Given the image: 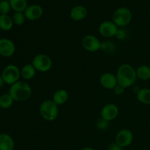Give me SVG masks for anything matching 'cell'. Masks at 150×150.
<instances>
[{"instance_id": "obj_15", "label": "cell", "mask_w": 150, "mask_h": 150, "mask_svg": "<svg viewBox=\"0 0 150 150\" xmlns=\"http://www.w3.org/2000/svg\"><path fill=\"white\" fill-rule=\"evenodd\" d=\"M15 147L14 140L7 133L0 134V150H13Z\"/></svg>"}, {"instance_id": "obj_4", "label": "cell", "mask_w": 150, "mask_h": 150, "mask_svg": "<svg viewBox=\"0 0 150 150\" xmlns=\"http://www.w3.org/2000/svg\"><path fill=\"white\" fill-rule=\"evenodd\" d=\"M132 20L131 11L127 7H120L114 12L112 21L119 28H124L130 23Z\"/></svg>"}, {"instance_id": "obj_18", "label": "cell", "mask_w": 150, "mask_h": 150, "mask_svg": "<svg viewBox=\"0 0 150 150\" xmlns=\"http://www.w3.org/2000/svg\"><path fill=\"white\" fill-rule=\"evenodd\" d=\"M138 101L144 105H150V89L143 88L136 92Z\"/></svg>"}, {"instance_id": "obj_11", "label": "cell", "mask_w": 150, "mask_h": 150, "mask_svg": "<svg viewBox=\"0 0 150 150\" xmlns=\"http://www.w3.org/2000/svg\"><path fill=\"white\" fill-rule=\"evenodd\" d=\"M99 82L104 89L108 90H114V88L118 85L117 76L111 73H103L100 76Z\"/></svg>"}, {"instance_id": "obj_10", "label": "cell", "mask_w": 150, "mask_h": 150, "mask_svg": "<svg viewBox=\"0 0 150 150\" xmlns=\"http://www.w3.org/2000/svg\"><path fill=\"white\" fill-rule=\"evenodd\" d=\"M119 114V108L114 103H108L104 105L100 111V117L103 120L111 122L115 120Z\"/></svg>"}, {"instance_id": "obj_20", "label": "cell", "mask_w": 150, "mask_h": 150, "mask_svg": "<svg viewBox=\"0 0 150 150\" xmlns=\"http://www.w3.org/2000/svg\"><path fill=\"white\" fill-rule=\"evenodd\" d=\"M13 19L8 15H0V29L4 32L10 31L13 28Z\"/></svg>"}, {"instance_id": "obj_29", "label": "cell", "mask_w": 150, "mask_h": 150, "mask_svg": "<svg viewBox=\"0 0 150 150\" xmlns=\"http://www.w3.org/2000/svg\"><path fill=\"white\" fill-rule=\"evenodd\" d=\"M125 89L123 87H122L121 86H120V85H117V86H116L115 88L114 89V92H115L116 95H122V94H123V92H124Z\"/></svg>"}, {"instance_id": "obj_9", "label": "cell", "mask_w": 150, "mask_h": 150, "mask_svg": "<svg viewBox=\"0 0 150 150\" xmlns=\"http://www.w3.org/2000/svg\"><path fill=\"white\" fill-rule=\"evenodd\" d=\"M133 141V134L128 129H122L115 136V142L121 147L130 146Z\"/></svg>"}, {"instance_id": "obj_3", "label": "cell", "mask_w": 150, "mask_h": 150, "mask_svg": "<svg viewBox=\"0 0 150 150\" xmlns=\"http://www.w3.org/2000/svg\"><path fill=\"white\" fill-rule=\"evenodd\" d=\"M39 112L41 117L45 121H54L59 115V105L52 100H45L40 105Z\"/></svg>"}, {"instance_id": "obj_12", "label": "cell", "mask_w": 150, "mask_h": 150, "mask_svg": "<svg viewBox=\"0 0 150 150\" xmlns=\"http://www.w3.org/2000/svg\"><path fill=\"white\" fill-rule=\"evenodd\" d=\"M16 52V45L8 38L0 39V55L4 57H10Z\"/></svg>"}, {"instance_id": "obj_23", "label": "cell", "mask_w": 150, "mask_h": 150, "mask_svg": "<svg viewBox=\"0 0 150 150\" xmlns=\"http://www.w3.org/2000/svg\"><path fill=\"white\" fill-rule=\"evenodd\" d=\"M12 19H13V23L15 25L21 26V25H23L25 23V21H26V18L23 13H21V12H15L13 17H12Z\"/></svg>"}, {"instance_id": "obj_7", "label": "cell", "mask_w": 150, "mask_h": 150, "mask_svg": "<svg viewBox=\"0 0 150 150\" xmlns=\"http://www.w3.org/2000/svg\"><path fill=\"white\" fill-rule=\"evenodd\" d=\"M101 44L99 39L93 35H86L81 40V45L84 50L88 52H97L100 50Z\"/></svg>"}, {"instance_id": "obj_13", "label": "cell", "mask_w": 150, "mask_h": 150, "mask_svg": "<svg viewBox=\"0 0 150 150\" xmlns=\"http://www.w3.org/2000/svg\"><path fill=\"white\" fill-rule=\"evenodd\" d=\"M26 18L29 21H36L40 18L43 14V10L42 7L38 4H31L29 5L23 12Z\"/></svg>"}, {"instance_id": "obj_1", "label": "cell", "mask_w": 150, "mask_h": 150, "mask_svg": "<svg viewBox=\"0 0 150 150\" xmlns=\"http://www.w3.org/2000/svg\"><path fill=\"white\" fill-rule=\"evenodd\" d=\"M116 76L118 84L124 89L133 86L138 79L136 69L127 63L121 64L118 67Z\"/></svg>"}, {"instance_id": "obj_30", "label": "cell", "mask_w": 150, "mask_h": 150, "mask_svg": "<svg viewBox=\"0 0 150 150\" xmlns=\"http://www.w3.org/2000/svg\"><path fill=\"white\" fill-rule=\"evenodd\" d=\"M4 81H3L2 77H1V76L0 75V88L2 87L3 85H4Z\"/></svg>"}, {"instance_id": "obj_28", "label": "cell", "mask_w": 150, "mask_h": 150, "mask_svg": "<svg viewBox=\"0 0 150 150\" xmlns=\"http://www.w3.org/2000/svg\"><path fill=\"white\" fill-rule=\"evenodd\" d=\"M123 148L121 147L119 144H117L116 142L111 143L107 147V150H122Z\"/></svg>"}, {"instance_id": "obj_21", "label": "cell", "mask_w": 150, "mask_h": 150, "mask_svg": "<svg viewBox=\"0 0 150 150\" xmlns=\"http://www.w3.org/2000/svg\"><path fill=\"white\" fill-rule=\"evenodd\" d=\"M11 9L15 12L23 13L28 7L27 0H9Z\"/></svg>"}, {"instance_id": "obj_5", "label": "cell", "mask_w": 150, "mask_h": 150, "mask_svg": "<svg viewBox=\"0 0 150 150\" xmlns=\"http://www.w3.org/2000/svg\"><path fill=\"white\" fill-rule=\"evenodd\" d=\"M32 64L37 71L46 73L52 68L53 61L51 57L47 54H39L33 57Z\"/></svg>"}, {"instance_id": "obj_27", "label": "cell", "mask_w": 150, "mask_h": 150, "mask_svg": "<svg viewBox=\"0 0 150 150\" xmlns=\"http://www.w3.org/2000/svg\"><path fill=\"white\" fill-rule=\"evenodd\" d=\"M126 37H127V32H126V31L123 28H119L117 33H116L115 38L117 40H122L125 39Z\"/></svg>"}, {"instance_id": "obj_25", "label": "cell", "mask_w": 150, "mask_h": 150, "mask_svg": "<svg viewBox=\"0 0 150 150\" xmlns=\"http://www.w3.org/2000/svg\"><path fill=\"white\" fill-rule=\"evenodd\" d=\"M100 49L106 53H113L115 51V45L112 42H102Z\"/></svg>"}, {"instance_id": "obj_26", "label": "cell", "mask_w": 150, "mask_h": 150, "mask_svg": "<svg viewBox=\"0 0 150 150\" xmlns=\"http://www.w3.org/2000/svg\"><path fill=\"white\" fill-rule=\"evenodd\" d=\"M97 128L99 129L100 130H105L108 129V127H109V122L106 121V120H103L100 117L99 120H98L96 123Z\"/></svg>"}, {"instance_id": "obj_17", "label": "cell", "mask_w": 150, "mask_h": 150, "mask_svg": "<svg viewBox=\"0 0 150 150\" xmlns=\"http://www.w3.org/2000/svg\"><path fill=\"white\" fill-rule=\"evenodd\" d=\"M36 72L37 70H35L32 63H29V64H25L21 69V76L26 81L32 80L35 78Z\"/></svg>"}, {"instance_id": "obj_19", "label": "cell", "mask_w": 150, "mask_h": 150, "mask_svg": "<svg viewBox=\"0 0 150 150\" xmlns=\"http://www.w3.org/2000/svg\"><path fill=\"white\" fill-rule=\"evenodd\" d=\"M137 79L142 81H147L150 79V67L146 64H142L136 69Z\"/></svg>"}, {"instance_id": "obj_2", "label": "cell", "mask_w": 150, "mask_h": 150, "mask_svg": "<svg viewBox=\"0 0 150 150\" xmlns=\"http://www.w3.org/2000/svg\"><path fill=\"white\" fill-rule=\"evenodd\" d=\"M8 93L11 95L14 101L23 102L31 98L32 89L27 82L18 81L10 86Z\"/></svg>"}, {"instance_id": "obj_31", "label": "cell", "mask_w": 150, "mask_h": 150, "mask_svg": "<svg viewBox=\"0 0 150 150\" xmlns=\"http://www.w3.org/2000/svg\"><path fill=\"white\" fill-rule=\"evenodd\" d=\"M81 150H94V149L92 147H89V146H86V147L83 148Z\"/></svg>"}, {"instance_id": "obj_8", "label": "cell", "mask_w": 150, "mask_h": 150, "mask_svg": "<svg viewBox=\"0 0 150 150\" xmlns=\"http://www.w3.org/2000/svg\"><path fill=\"white\" fill-rule=\"evenodd\" d=\"M119 27L112 21H105L100 24L98 31L100 35L105 38L115 37Z\"/></svg>"}, {"instance_id": "obj_16", "label": "cell", "mask_w": 150, "mask_h": 150, "mask_svg": "<svg viewBox=\"0 0 150 150\" xmlns=\"http://www.w3.org/2000/svg\"><path fill=\"white\" fill-rule=\"evenodd\" d=\"M69 98V94L67 90L63 89H58L56 91L53 95L52 100L57 104V105H64Z\"/></svg>"}, {"instance_id": "obj_14", "label": "cell", "mask_w": 150, "mask_h": 150, "mask_svg": "<svg viewBox=\"0 0 150 150\" xmlns=\"http://www.w3.org/2000/svg\"><path fill=\"white\" fill-rule=\"evenodd\" d=\"M88 15L87 9L82 5L73 7L70 12V16L75 21H80L86 18Z\"/></svg>"}, {"instance_id": "obj_22", "label": "cell", "mask_w": 150, "mask_h": 150, "mask_svg": "<svg viewBox=\"0 0 150 150\" xmlns=\"http://www.w3.org/2000/svg\"><path fill=\"white\" fill-rule=\"evenodd\" d=\"M14 100L9 93L0 96V107L3 109H7L13 105Z\"/></svg>"}, {"instance_id": "obj_6", "label": "cell", "mask_w": 150, "mask_h": 150, "mask_svg": "<svg viewBox=\"0 0 150 150\" xmlns=\"http://www.w3.org/2000/svg\"><path fill=\"white\" fill-rule=\"evenodd\" d=\"M1 76L4 83L11 86L19 81L21 77V70L15 64H9L4 67Z\"/></svg>"}, {"instance_id": "obj_24", "label": "cell", "mask_w": 150, "mask_h": 150, "mask_svg": "<svg viewBox=\"0 0 150 150\" xmlns=\"http://www.w3.org/2000/svg\"><path fill=\"white\" fill-rule=\"evenodd\" d=\"M11 6H10L9 1H0V15H7L10 11Z\"/></svg>"}]
</instances>
